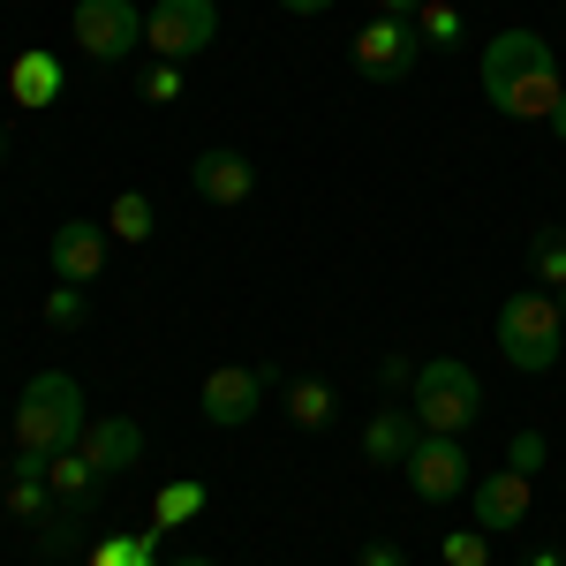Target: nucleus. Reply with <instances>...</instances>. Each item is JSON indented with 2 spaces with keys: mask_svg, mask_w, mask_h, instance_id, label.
I'll return each instance as SVG.
<instances>
[{
  "mask_svg": "<svg viewBox=\"0 0 566 566\" xmlns=\"http://www.w3.org/2000/svg\"><path fill=\"white\" fill-rule=\"evenodd\" d=\"M483 98L506 114V122H552L566 98V76L559 61H552V45L536 39V31H499V39L483 45Z\"/></svg>",
  "mask_w": 566,
  "mask_h": 566,
  "instance_id": "f257e3e1",
  "label": "nucleus"
},
{
  "mask_svg": "<svg viewBox=\"0 0 566 566\" xmlns=\"http://www.w3.org/2000/svg\"><path fill=\"white\" fill-rule=\"evenodd\" d=\"M84 386L69 370H39L23 400H15V453H23V476H45L53 453H69L84 438Z\"/></svg>",
  "mask_w": 566,
  "mask_h": 566,
  "instance_id": "f03ea898",
  "label": "nucleus"
},
{
  "mask_svg": "<svg viewBox=\"0 0 566 566\" xmlns=\"http://www.w3.org/2000/svg\"><path fill=\"white\" fill-rule=\"evenodd\" d=\"M499 355L514 363V370H552L566 355V310L552 287H514L506 303H499Z\"/></svg>",
  "mask_w": 566,
  "mask_h": 566,
  "instance_id": "7ed1b4c3",
  "label": "nucleus"
},
{
  "mask_svg": "<svg viewBox=\"0 0 566 566\" xmlns=\"http://www.w3.org/2000/svg\"><path fill=\"white\" fill-rule=\"evenodd\" d=\"M416 423L438 438H461L483 416V378L461 363V355H438V363H416V392H408Z\"/></svg>",
  "mask_w": 566,
  "mask_h": 566,
  "instance_id": "20e7f679",
  "label": "nucleus"
},
{
  "mask_svg": "<svg viewBox=\"0 0 566 566\" xmlns=\"http://www.w3.org/2000/svg\"><path fill=\"white\" fill-rule=\"evenodd\" d=\"M348 53H355V76L363 84H408L416 61H423V31L408 15H370L348 39Z\"/></svg>",
  "mask_w": 566,
  "mask_h": 566,
  "instance_id": "39448f33",
  "label": "nucleus"
},
{
  "mask_svg": "<svg viewBox=\"0 0 566 566\" xmlns=\"http://www.w3.org/2000/svg\"><path fill=\"white\" fill-rule=\"evenodd\" d=\"M212 39H219V8L212 0H151V8H144V45H151V61L189 69Z\"/></svg>",
  "mask_w": 566,
  "mask_h": 566,
  "instance_id": "423d86ee",
  "label": "nucleus"
},
{
  "mask_svg": "<svg viewBox=\"0 0 566 566\" xmlns=\"http://www.w3.org/2000/svg\"><path fill=\"white\" fill-rule=\"evenodd\" d=\"M69 31L84 45V61L114 69V61H129L136 45H144V8H136V0H76Z\"/></svg>",
  "mask_w": 566,
  "mask_h": 566,
  "instance_id": "0eeeda50",
  "label": "nucleus"
},
{
  "mask_svg": "<svg viewBox=\"0 0 566 566\" xmlns=\"http://www.w3.org/2000/svg\"><path fill=\"white\" fill-rule=\"evenodd\" d=\"M400 469H408V491H416L423 506H453V499H469V491H476V476H469V453H461V438L423 431V438H416V453H408Z\"/></svg>",
  "mask_w": 566,
  "mask_h": 566,
  "instance_id": "6e6552de",
  "label": "nucleus"
},
{
  "mask_svg": "<svg viewBox=\"0 0 566 566\" xmlns=\"http://www.w3.org/2000/svg\"><path fill=\"white\" fill-rule=\"evenodd\" d=\"M280 386V370L272 363H219V370H205V423L212 431H242L250 416L264 408V392Z\"/></svg>",
  "mask_w": 566,
  "mask_h": 566,
  "instance_id": "1a4fd4ad",
  "label": "nucleus"
},
{
  "mask_svg": "<svg viewBox=\"0 0 566 566\" xmlns=\"http://www.w3.org/2000/svg\"><path fill=\"white\" fill-rule=\"evenodd\" d=\"M106 219H69V227H53V242H45V264H53V280L61 287H91L98 272H106Z\"/></svg>",
  "mask_w": 566,
  "mask_h": 566,
  "instance_id": "9d476101",
  "label": "nucleus"
},
{
  "mask_svg": "<svg viewBox=\"0 0 566 566\" xmlns=\"http://www.w3.org/2000/svg\"><path fill=\"white\" fill-rule=\"evenodd\" d=\"M469 506H476L483 536H514V528L528 522V506H536V476H522V469H491V476H476Z\"/></svg>",
  "mask_w": 566,
  "mask_h": 566,
  "instance_id": "9b49d317",
  "label": "nucleus"
},
{
  "mask_svg": "<svg viewBox=\"0 0 566 566\" xmlns=\"http://www.w3.org/2000/svg\"><path fill=\"white\" fill-rule=\"evenodd\" d=\"M189 189H197L205 205H250V189H258V167H250L242 151L212 144V151H197V159H189Z\"/></svg>",
  "mask_w": 566,
  "mask_h": 566,
  "instance_id": "f8f14e48",
  "label": "nucleus"
},
{
  "mask_svg": "<svg viewBox=\"0 0 566 566\" xmlns=\"http://www.w3.org/2000/svg\"><path fill=\"white\" fill-rule=\"evenodd\" d=\"M76 453H84L98 476H122V469L144 461V431H136L129 416H91L84 438H76Z\"/></svg>",
  "mask_w": 566,
  "mask_h": 566,
  "instance_id": "ddd939ff",
  "label": "nucleus"
},
{
  "mask_svg": "<svg viewBox=\"0 0 566 566\" xmlns=\"http://www.w3.org/2000/svg\"><path fill=\"white\" fill-rule=\"evenodd\" d=\"M416 438H423L416 408H378V416L363 423V453H370L378 469H400V461L416 453Z\"/></svg>",
  "mask_w": 566,
  "mask_h": 566,
  "instance_id": "4468645a",
  "label": "nucleus"
},
{
  "mask_svg": "<svg viewBox=\"0 0 566 566\" xmlns=\"http://www.w3.org/2000/svg\"><path fill=\"white\" fill-rule=\"evenodd\" d=\"M333 416H340V392L325 386V378H295L287 386V423L295 431H333Z\"/></svg>",
  "mask_w": 566,
  "mask_h": 566,
  "instance_id": "2eb2a0df",
  "label": "nucleus"
},
{
  "mask_svg": "<svg viewBox=\"0 0 566 566\" xmlns=\"http://www.w3.org/2000/svg\"><path fill=\"white\" fill-rule=\"evenodd\" d=\"M45 483H53V499H61V506H69V514H76V506H84V499H98V469H91L84 453H76V446H69V453H53V461H45Z\"/></svg>",
  "mask_w": 566,
  "mask_h": 566,
  "instance_id": "dca6fc26",
  "label": "nucleus"
},
{
  "mask_svg": "<svg viewBox=\"0 0 566 566\" xmlns=\"http://www.w3.org/2000/svg\"><path fill=\"white\" fill-rule=\"evenodd\" d=\"M8 91H15V106H53L61 98V61L53 53H23L8 69Z\"/></svg>",
  "mask_w": 566,
  "mask_h": 566,
  "instance_id": "f3484780",
  "label": "nucleus"
},
{
  "mask_svg": "<svg viewBox=\"0 0 566 566\" xmlns=\"http://www.w3.org/2000/svg\"><path fill=\"white\" fill-rule=\"evenodd\" d=\"M151 227H159V212H151L144 189H122V197L106 205V234H114V242H151Z\"/></svg>",
  "mask_w": 566,
  "mask_h": 566,
  "instance_id": "a211bd4d",
  "label": "nucleus"
},
{
  "mask_svg": "<svg viewBox=\"0 0 566 566\" xmlns=\"http://www.w3.org/2000/svg\"><path fill=\"white\" fill-rule=\"evenodd\" d=\"M84 566H159V528H122V536H106Z\"/></svg>",
  "mask_w": 566,
  "mask_h": 566,
  "instance_id": "6ab92c4d",
  "label": "nucleus"
},
{
  "mask_svg": "<svg viewBox=\"0 0 566 566\" xmlns=\"http://www.w3.org/2000/svg\"><path fill=\"white\" fill-rule=\"evenodd\" d=\"M528 272L536 287H566V227H528Z\"/></svg>",
  "mask_w": 566,
  "mask_h": 566,
  "instance_id": "aec40b11",
  "label": "nucleus"
},
{
  "mask_svg": "<svg viewBox=\"0 0 566 566\" xmlns=\"http://www.w3.org/2000/svg\"><path fill=\"white\" fill-rule=\"evenodd\" d=\"M416 31H423V45H461L469 39V23H461L453 0H423V8H416Z\"/></svg>",
  "mask_w": 566,
  "mask_h": 566,
  "instance_id": "412c9836",
  "label": "nucleus"
},
{
  "mask_svg": "<svg viewBox=\"0 0 566 566\" xmlns=\"http://www.w3.org/2000/svg\"><path fill=\"white\" fill-rule=\"evenodd\" d=\"M53 506H61V499H53V483H45V476H15V483H8V514H15V522H45Z\"/></svg>",
  "mask_w": 566,
  "mask_h": 566,
  "instance_id": "4be33fe9",
  "label": "nucleus"
},
{
  "mask_svg": "<svg viewBox=\"0 0 566 566\" xmlns=\"http://www.w3.org/2000/svg\"><path fill=\"white\" fill-rule=\"evenodd\" d=\"M197 506H205V483H167V491H159V522L151 528H181Z\"/></svg>",
  "mask_w": 566,
  "mask_h": 566,
  "instance_id": "5701e85b",
  "label": "nucleus"
},
{
  "mask_svg": "<svg viewBox=\"0 0 566 566\" xmlns=\"http://www.w3.org/2000/svg\"><path fill=\"white\" fill-rule=\"evenodd\" d=\"M446 566H491V536L476 522L469 528H446Z\"/></svg>",
  "mask_w": 566,
  "mask_h": 566,
  "instance_id": "b1692460",
  "label": "nucleus"
},
{
  "mask_svg": "<svg viewBox=\"0 0 566 566\" xmlns=\"http://www.w3.org/2000/svg\"><path fill=\"white\" fill-rule=\"evenodd\" d=\"M136 91H144V106H175V98H181V69H175V61H151Z\"/></svg>",
  "mask_w": 566,
  "mask_h": 566,
  "instance_id": "393cba45",
  "label": "nucleus"
},
{
  "mask_svg": "<svg viewBox=\"0 0 566 566\" xmlns=\"http://www.w3.org/2000/svg\"><path fill=\"white\" fill-rule=\"evenodd\" d=\"M45 325H53V333H76V325H84V287H53V295H45Z\"/></svg>",
  "mask_w": 566,
  "mask_h": 566,
  "instance_id": "a878e982",
  "label": "nucleus"
},
{
  "mask_svg": "<svg viewBox=\"0 0 566 566\" xmlns=\"http://www.w3.org/2000/svg\"><path fill=\"white\" fill-rule=\"evenodd\" d=\"M506 469L536 476V469H544V431H522V438H514V446H506Z\"/></svg>",
  "mask_w": 566,
  "mask_h": 566,
  "instance_id": "bb28decb",
  "label": "nucleus"
},
{
  "mask_svg": "<svg viewBox=\"0 0 566 566\" xmlns=\"http://www.w3.org/2000/svg\"><path fill=\"white\" fill-rule=\"evenodd\" d=\"M378 392H416V363L386 348V363H378Z\"/></svg>",
  "mask_w": 566,
  "mask_h": 566,
  "instance_id": "cd10ccee",
  "label": "nucleus"
},
{
  "mask_svg": "<svg viewBox=\"0 0 566 566\" xmlns=\"http://www.w3.org/2000/svg\"><path fill=\"white\" fill-rule=\"evenodd\" d=\"M355 566H408V552H400V544H386V536H378V544H363V552H355Z\"/></svg>",
  "mask_w": 566,
  "mask_h": 566,
  "instance_id": "c85d7f7f",
  "label": "nucleus"
},
{
  "mask_svg": "<svg viewBox=\"0 0 566 566\" xmlns=\"http://www.w3.org/2000/svg\"><path fill=\"white\" fill-rule=\"evenodd\" d=\"M280 8H287V15H333L340 0H280Z\"/></svg>",
  "mask_w": 566,
  "mask_h": 566,
  "instance_id": "c756f323",
  "label": "nucleus"
},
{
  "mask_svg": "<svg viewBox=\"0 0 566 566\" xmlns=\"http://www.w3.org/2000/svg\"><path fill=\"white\" fill-rule=\"evenodd\" d=\"M416 8L423 0H378V15H408V23H416Z\"/></svg>",
  "mask_w": 566,
  "mask_h": 566,
  "instance_id": "7c9ffc66",
  "label": "nucleus"
},
{
  "mask_svg": "<svg viewBox=\"0 0 566 566\" xmlns=\"http://www.w3.org/2000/svg\"><path fill=\"white\" fill-rule=\"evenodd\" d=\"M522 566H566V559H559V552H528Z\"/></svg>",
  "mask_w": 566,
  "mask_h": 566,
  "instance_id": "2f4dec72",
  "label": "nucleus"
},
{
  "mask_svg": "<svg viewBox=\"0 0 566 566\" xmlns=\"http://www.w3.org/2000/svg\"><path fill=\"white\" fill-rule=\"evenodd\" d=\"M552 136H559V144H566V98H559V114H552Z\"/></svg>",
  "mask_w": 566,
  "mask_h": 566,
  "instance_id": "473e14b6",
  "label": "nucleus"
},
{
  "mask_svg": "<svg viewBox=\"0 0 566 566\" xmlns=\"http://www.w3.org/2000/svg\"><path fill=\"white\" fill-rule=\"evenodd\" d=\"M167 566H212V559H205V552H189V559H167Z\"/></svg>",
  "mask_w": 566,
  "mask_h": 566,
  "instance_id": "72a5a7b5",
  "label": "nucleus"
},
{
  "mask_svg": "<svg viewBox=\"0 0 566 566\" xmlns=\"http://www.w3.org/2000/svg\"><path fill=\"white\" fill-rule=\"evenodd\" d=\"M559 310H566V303H559Z\"/></svg>",
  "mask_w": 566,
  "mask_h": 566,
  "instance_id": "f704fd0d",
  "label": "nucleus"
}]
</instances>
